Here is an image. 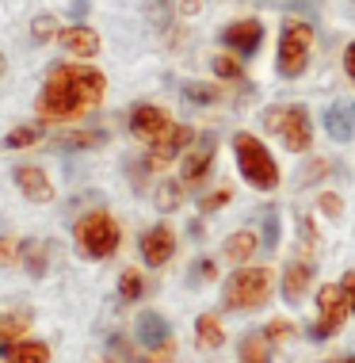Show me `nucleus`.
Listing matches in <instances>:
<instances>
[{"label": "nucleus", "instance_id": "1", "mask_svg": "<svg viewBox=\"0 0 355 363\" xmlns=\"http://www.w3.org/2000/svg\"><path fill=\"white\" fill-rule=\"evenodd\" d=\"M107 92V77L92 65H54L38 92V119L69 123L96 107Z\"/></svg>", "mask_w": 355, "mask_h": 363}, {"label": "nucleus", "instance_id": "2", "mask_svg": "<svg viewBox=\"0 0 355 363\" xmlns=\"http://www.w3.org/2000/svg\"><path fill=\"white\" fill-rule=\"evenodd\" d=\"M118 238H123V233H118V222L107 211H88L84 218H77V225H73V241L88 260H107L118 249Z\"/></svg>", "mask_w": 355, "mask_h": 363}, {"label": "nucleus", "instance_id": "3", "mask_svg": "<svg viewBox=\"0 0 355 363\" xmlns=\"http://www.w3.org/2000/svg\"><path fill=\"white\" fill-rule=\"evenodd\" d=\"M233 150H237V169H241V176L252 184V188L271 191L275 184H279L275 157L260 145V138H252V134H237V138H233Z\"/></svg>", "mask_w": 355, "mask_h": 363}, {"label": "nucleus", "instance_id": "4", "mask_svg": "<svg viewBox=\"0 0 355 363\" xmlns=\"http://www.w3.org/2000/svg\"><path fill=\"white\" fill-rule=\"evenodd\" d=\"M268 294H271V272L268 268H241L225 283L222 302H225V310H256L268 302Z\"/></svg>", "mask_w": 355, "mask_h": 363}, {"label": "nucleus", "instance_id": "5", "mask_svg": "<svg viewBox=\"0 0 355 363\" xmlns=\"http://www.w3.org/2000/svg\"><path fill=\"white\" fill-rule=\"evenodd\" d=\"M310 43H313L310 23H294V19L283 23V35H279V73L283 77H302L305 62H310Z\"/></svg>", "mask_w": 355, "mask_h": 363}, {"label": "nucleus", "instance_id": "6", "mask_svg": "<svg viewBox=\"0 0 355 363\" xmlns=\"http://www.w3.org/2000/svg\"><path fill=\"white\" fill-rule=\"evenodd\" d=\"M264 123H268V130L279 134L287 150H294V153L310 150L313 130H310V115H305L302 107H271V111L264 115Z\"/></svg>", "mask_w": 355, "mask_h": 363}, {"label": "nucleus", "instance_id": "7", "mask_svg": "<svg viewBox=\"0 0 355 363\" xmlns=\"http://www.w3.org/2000/svg\"><path fill=\"white\" fill-rule=\"evenodd\" d=\"M317 325H313V337L325 340V337H332V333H340L344 325V318H348V298H344V287H321L317 294Z\"/></svg>", "mask_w": 355, "mask_h": 363}, {"label": "nucleus", "instance_id": "8", "mask_svg": "<svg viewBox=\"0 0 355 363\" xmlns=\"http://www.w3.org/2000/svg\"><path fill=\"white\" fill-rule=\"evenodd\" d=\"M169 126H172L169 111H161V107H153V104H137L130 111V130L137 134V138H145V142H157Z\"/></svg>", "mask_w": 355, "mask_h": 363}, {"label": "nucleus", "instance_id": "9", "mask_svg": "<svg viewBox=\"0 0 355 363\" xmlns=\"http://www.w3.org/2000/svg\"><path fill=\"white\" fill-rule=\"evenodd\" d=\"M222 43L230 46V50L249 57V54L260 50V43H264V23H260V19H241V23H230L222 31Z\"/></svg>", "mask_w": 355, "mask_h": 363}, {"label": "nucleus", "instance_id": "10", "mask_svg": "<svg viewBox=\"0 0 355 363\" xmlns=\"http://www.w3.org/2000/svg\"><path fill=\"white\" fill-rule=\"evenodd\" d=\"M176 252V238L169 225H153V230L142 233V260L150 264V268H161V264H169Z\"/></svg>", "mask_w": 355, "mask_h": 363}, {"label": "nucleus", "instance_id": "11", "mask_svg": "<svg viewBox=\"0 0 355 363\" xmlns=\"http://www.w3.org/2000/svg\"><path fill=\"white\" fill-rule=\"evenodd\" d=\"M195 142V134H191V126H169V130L161 134L157 142H150V164H169L172 157H180L184 145H191Z\"/></svg>", "mask_w": 355, "mask_h": 363}, {"label": "nucleus", "instance_id": "12", "mask_svg": "<svg viewBox=\"0 0 355 363\" xmlns=\"http://www.w3.org/2000/svg\"><path fill=\"white\" fill-rule=\"evenodd\" d=\"M12 176H16V188L23 191V199H31V203H50L54 199L50 176L38 169V164H19Z\"/></svg>", "mask_w": 355, "mask_h": 363}, {"label": "nucleus", "instance_id": "13", "mask_svg": "<svg viewBox=\"0 0 355 363\" xmlns=\"http://www.w3.org/2000/svg\"><path fill=\"white\" fill-rule=\"evenodd\" d=\"M137 340H142V345L150 348V352L164 348V345H172V329H169V321H164L161 313H153V310L137 313Z\"/></svg>", "mask_w": 355, "mask_h": 363}, {"label": "nucleus", "instance_id": "14", "mask_svg": "<svg viewBox=\"0 0 355 363\" xmlns=\"http://www.w3.org/2000/svg\"><path fill=\"white\" fill-rule=\"evenodd\" d=\"M325 130H329V138H337V142H351L355 138V104L351 100L332 104L329 111H325Z\"/></svg>", "mask_w": 355, "mask_h": 363}, {"label": "nucleus", "instance_id": "15", "mask_svg": "<svg viewBox=\"0 0 355 363\" xmlns=\"http://www.w3.org/2000/svg\"><path fill=\"white\" fill-rule=\"evenodd\" d=\"M210 161H214V138H210V134H203V138L184 153V180L187 184L203 180L206 169H210Z\"/></svg>", "mask_w": 355, "mask_h": 363}, {"label": "nucleus", "instance_id": "16", "mask_svg": "<svg viewBox=\"0 0 355 363\" xmlns=\"http://www.w3.org/2000/svg\"><path fill=\"white\" fill-rule=\"evenodd\" d=\"M57 38H62V46L69 54H77V57H92V54H100V35L92 31V27H62L57 31Z\"/></svg>", "mask_w": 355, "mask_h": 363}, {"label": "nucleus", "instance_id": "17", "mask_svg": "<svg viewBox=\"0 0 355 363\" xmlns=\"http://www.w3.org/2000/svg\"><path fill=\"white\" fill-rule=\"evenodd\" d=\"M4 363H50V348L43 340H12L8 348H0Z\"/></svg>", "mask_w": 355, "mask_h": 363}, {"label": "nucleus", "instance_id": "18", "mask_svg": "<svg viewBox=\"0 0 355 363\" xmlns=\"http://www.w3.org/2000/svg\"><path fill=\"white\" fill-rule=\"evenodd\" d=\"M103 142H107L103 130H65V134H57L50 145L62 153H77V150H92V145H103Z\"/></svg>", "mask_w": 355, "mask_h": 363}, {"label": "nucleus", "instance_id": "19", "mask_svg": "<svg viewBox=\"0 0 355 363\" xmlns=\"http://www.w3.org/2000/svg\"><path fill=\"white\" fill-rule=\"evenodd\" d=\"M305 287H310V264H305V260L287 264V272H283V298L298 302L305 294Z\"/></svg>", "mask_w": 355, "mask_h": 363}, {"label": "nucleus", "instance_id": "20", "mask_svg": "<svg viewBox=\"0 0 355 363\" xmlns=\"http://www.w3.org/2000/svg\"><path fill=\"white\" fill-rule=\"evenodd\" d=\"M27 329H31V313H27V310L0 313V348H8L12 340H23Z\"/></svg>", "mask_w": 355, "mask_h": 363}, {"label": "nucleus", "instance_id": "21", "mask_svg": "<svg viewBox=\"0 0 355 363\" xmlns=\"http://www.w3.org/2000/svg\"><path fill=\"white\" fill-rule=\"evenodd\" d=\"M46 241H23L19 245V257H23V268L31 272V276L38 279V276H46Z\"/></svg>", "mask_w": 355, "mask_h": 363}, {"label": "nucleus", "instance_id": "22", "mask_svg": "<svg viewBox=\"0 0 355 363\" xmlns=\"http://www.w3.org/2000/svg\"><path fill=\"white\" fill-rule=\"evenodd\" d=\"M256 249H260V241H256V238H252L249 230L233 233V238L225 241V257H230V260H237V264H244V260H249V257H252Z\"/></svg>", "mask_w": 355, "mask_h": 363}, {"label": "nucleus", "instance_id": "23", "mask_svg": "<svg viewBox=\"0 0 355 363\" xmlns=\"http://www.w3.org/2000/svg\"><path fill=\"white\" fill-rule=\"evenodd\" d=\"M241 363H271L268 337H260V333H249V337L241 340Z\"/></svg>", "mask_w": 355, "mask_h": 363}, {"label": "nucleus", "instance_id": "24", "mask_svg": "<svg viewBox=\"0 0 355 363\" xmlns=\"http://www.w3.org/2000/svg\"><path fill=\"white\" fill-rule=\"evenodd\" d=\"M195 337H199V345H203V348H222L225 333H222V325H218V318L203 313V318L195 321Z\"/></svg>", "mask_w": 355, "mask_h": 363}, {"label": "nucleus", "instance_id": "25", "mask_svg": "<svg viewBox=\"0 0 355 363\" xmlns=\"http://www.w3.org/2000/svg\"><path fill=\"white\" fill-rule=\"evenodd\" d=\"M38 138H43V126H16L4 138V150H23V145H35Z\"/></svg>", "mask_w": 355, "mask_h": 363}, {"label": "nucleus", "instance_id": "26", "mask_svg": "<svg viewBox=\"0 0 355 363\" xmlns=\"http://www.w3.org/2000/svg\"><path fill=\"white\" fill-rule=\"evenodd\" d=\"M180 199H184V191H180V184H172V180H164L161 188H157V207L161 211H176L180 207Z\"/></svg>", "mask_w": 355, "mask_h": 363}, {"label": "nucleus", "instance_id": "27", "mask_svg": "<svg viewBox=\"0 0 355 363\" xmlns=\"http://www.w3.org/2000/svg\"><path fill=\"white\" fill-rule=\"evenodd\" d=\"M184 96H187V100H191V104H214V100H218V88H214V84H184Z\"/></svg>", "mask_w": 355, "mask_h": 363}, {"label": "nucleus", "instance_id": "28", "mask_svg": "<svg viewBox=\"0 0 355 363\" xmlns=\"http://www.w3.org/2000/svg\"><path fill=\"white\" fill-rule=\"evenodd\" d=\"M118 294H123L126 302H134V298H142V276L130 268V272H123V279H118Z\"/></svg>", "mask_w": 355, "mask_h": 363}, {"label": "nucleus", "instance_id": "29", "mask_svg": "<svg viewBox=\"0 0 355 363\" xmlns=\"http://www.w3.org/2000/svg\"><path fill=\"white\" fill-rule=\"evenodd\" d=\"M275 245H279V214L268 211V214H264V249L271 252Z\"/></svg>", "mask_w": 355, "mask_h": 363}, {"label": "nucleus", "instance_id": "30", "mask_svg": "<svg viewBox=\"0 0 355 363\" xmlns=\"http://www.w3.org/2000/svg\"><path fill=\"white\" fill-rule=\"evenodd\" d=\"M210 65H214V73H218V77H230V81H233V77H241V62L230 57V54H218Z\"/></svg>", "mask_w": 355, "mask_h": 363}, {"label": "nucleus", "instance_id": "31", "mask_svg": "<svg viewBox=\"0 0 355 363\" xmlns=\"http://www.w3.org/2000/svg\"><path fill=\"white\" fill-rule=\"evenodd\" d=\"M31 31H35V38H38V43H46V38H54V35H57V23H54V16H38L35 23H31Z\"/></svg>", "mask_w": 355, "mask_h": 363}, {"label": "nucleus", "instance_id": "32", "mask_svg": "<svg viewBox=\"0 0 355 363\" xmlns=\"http://www.w3.org/2000/svg\"><path fill=\"white\" fill-rule=\"evenodd\" d=\"M222 203H230V188H222V191H214V195H206V199L199 203L203 211H218Z\"/></svg>", "mask_w": 355, "mask_h": 363}, {"label": "nucleus", "instance_id": "33", "mask_svg": "<svg viewBox=\"0 0 355 363\" xmlns=\"http://www.w3.org/2000/svg\"><path fill=\"white\" fill-rule=\"evenodd\" d=\"M287 8H294V12H302V16H310V19H313L321 4H317V0H287Z\"/></svg>", "mask_w": 355, "mask_h": 363}, {"label": "nucleus", "instance_id": "34", "mask_svg": "<svg viewBox=\"0 0 355 363\" xmlns=\"http://www.w3.org/2000/svg\"><path fill=\"white\" fill-rule=\"evenodd\" d=\"M16 241L12 238H0V264H16Z\"/></svg>", "mask_w": 355, "mask_h": 363}, {"label": "nucleus", "instance_id": "35", "mask_svg": "<svg viewBox=\"0 0 355 363\" xmlns=\"http://www.w3.org/2000/svg\"><path fill=\"white\" fill-rule=\"evenodd\" d=\"M291 333H294L291 321H271V325H268V337L271 340H283V337H291Z\"/></svg>", "mask_w": 355, "mask_h": 363}, {"label": "nucleus", "instance_id": "36", "mask_svg": "<svg viewBox=\"0 0 355 363\" xmlns=\"http://www.w3.org/2000/svg\"><path fill=\"white\" fill-rule=\"evenodd\" d=\"M321 211L337 218V214H340V199H337V195H321Z\"/></svg>", "mask_w": 355, "mask_h": 363}, {"label": "nucleus", "instance_id": "37", "mask_svg": "<svg viewBox=\"0 0 355 363\" xmlns=\"http://www.w3.org/2000/svg\"><path fill=\"white\" fill-rule=\"evenodd\" d=\"M344 298H348V306L355 310V272H348V276H344Z\"/></svg>", "mask_w": 355, "mask_h": 363}, {"label": "nucleus", "instance_id": "38", "mask_svg": "<svg viewBox=\"0 0 355 363\" xmlns=\"http://www.w3.org/2000/svg\"><path fill=\"white\" fill-rule=\"evenodd\" d=\"M142 363H172V345H164V348H157L150 359H142Z\"/></svg>", "mask_w": 355, "mask_h": 363}, {"label": "nucleus", "instance_id": "39", "mask_svg": "<svg viewBox=\"0 0 355 363\" xmlns=\"http://www.w3.org/2000/svg\"><path fill=\"white\" fill-rule=\"evenodd\" d=\"M191 276H195V279H199V276H203V279H210V276H214V264H210V260H199Z\"/></svg>", "mask_w": 355, "mask_h": 363}, {"label": "nucleus", "instance_id": "40", "mask_svg": "<svg viewBox=\"0 0 355 363\" xmlns=\"http://www.w3.org/2000/svg\"><path fill=\"white\" fill-rule=\"evenodd\" d=\"M344 69H348V77L355 81V43L348 46V50H344Z\"/></svg>", "mask_w": 355, "mask_h": 363}, {"label": "nucleus", "instance_id": "41", "mask_svg": "<svg viewBox=\"0 0 355 363\" xmlns=\"http://www.w3.org/2000/svg\"><path fill=\"white\" fill-rule=\"evenodd\" d=\"M88 12V0H73V16H84Z\"/></svg>", "mask_w": 355, "mask_h": 363}, {"label": "nucleus", "instance_id": "42", "mask_svg": "<svg viewBox=\"0 0 355 363\" xmlns=\"http://www.w3.org/2000/svg\"><path fill=\"white\" fill-rule=\"evenodd\" d=\"M337 363H355V359H337Z\"/></svg>", "mask_w": 355, "mask_h": 363}, {"label": "nucleus", "instance_id": "43", "mask_svg": "<svg viewBox=\"0 0 355 363\" xmlns=\"http://www.w3.org/2000/svg\"><path fill=\"white\" fill-rule=\"evenodd\" d=\"M0 69H4V57H0Z\"/></svg>", "mask_w": 355, "mask_h": 363}]
</instances>
